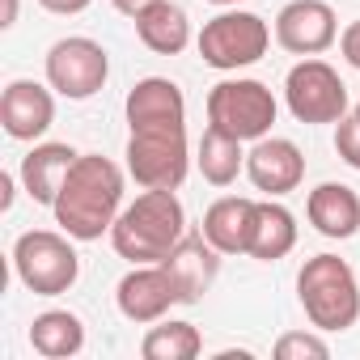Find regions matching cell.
<instances>
[{
    "label": "cell",
    "instance_id": "1",
    "mask_svg": "<svg viewBox=\"0 0 360 360\" xmlns=\"http://www.w3.org/2000/svg\"><path fill=\"white\" fill-rule=\"evenodd\" d=\"M123 208V169L102 153H81L51 204L56 225L72 242H98L115 229Z\"/></svg>",
    "mask_w": 360,
    "mask_h": 360
},
{
    "label": "cell",
    "instance_id": "2",
    "mask_svg": "<svg viewBox=\"0 0 360 360\" xmlns=\"http://www.w3.org/2000/svg\"><path fill=\"white\" fill-rule=\"evenodd\" d=\"M187 238V217L174 191H144L127 204L110 229V246L127 263H161Z\"/></svg>",
    "mask_w": 360,
    "mask_h": 360
},
{
    "label": "cell",
    "instance_id": "3",
    "mask_svg": "<svg viewBox=\"0 0 360 360\" xmlns=\"http://www.w3.org/2000/svg\"><path fill=\"white\" fill-rule=\"evenodd\" d=\"M297 297L318 330H347L360 318V284L339 255L305 259V267L297 271Z\"/></svg>",
    "mask_w": 360,
    "mask_h": 360
},
{
    "label": "cell",
    "instance_id": "4",
    "mask_svg": "<svg viewBox=\"0 0 360 360\" xmlns=\"http://www.w3.org/2000/svg\"><path fill=\"white\" fill-rule=\"evenodd\" d=\"M127 174L144 191H178L191 169L187 153V123H157L136 127L127 140Z\"/></svg>",
    "mask_w": 360,
    "mask_h": 360
},
{
    "label": "cell",
    "instance_id": "5",
    "mask_svg": "<svg viewBox=\"0 0 360 360\" xmlns=\"http://www.w3.org/2000/svg\"><path fill=\"white\" fill-rule=\"evenodd\" d=\"M13 267H18V280L34 297H60L81 276V259H77L68 233H51V229L22 233L13 242Z\"/></svg>",
    "mask_w": 360,
    "mask_h": 360
},
{
    "label": "cell",
    "instance_id": "6",
    "mask_svg": "<svg viewBox=\"0 0 360 360\" xmlns=\"http://www.w3.org/2000/svg\"><path fill=\"white\" fill-rule=\"evenodd\" d=\"M267 43H271V30L259 13H246V9H233V13H221L212 22H204L200 30V56L208 68H221V72H238V68H250L267 56Z\"/></svg>",
    "mask_w": 360,
    "mask_h": 360
},
{
    "label": "cell",
    "instance_id": "7",
    "mask_svg": "<svg viewBox=\"0 0 360 360\" xmlns=\"http://www.w3.org/2000/svg\"><path fill=\"white\" fill-rule=\"evenodd\" d=\"M208 123L246 140H263L276 123V98L263 81L238 77V81H221L208 94Z\"/></svg>",
    "mask_w": 360,
    "mask_h": 360
},
{
    "label": "cell",
    "instance_id": "8",
    "mask_svg": "<svg viewBox=\"0 0 360 360\" xmlns=\"http://www.w3.org/2000/svg\"><path fill=\"white\" fill-rule=\"evenodd\" d=\"M284 102L297 123H339L347 115V85L326 60H301L284 81Z\"/></svg>",
    "mask_w": 360,
    "mask_h": 360
},
{
    "label": "cell",
    "instance_id": "9",
    "mask_svg": "<svg viewBox=\"0 0 360 360\" xmlns=\"http://www.w3.org/2000/svg\"><path fill=\"white\" fill-rule=\"evenodd\" d=\"M110 77V60L102 51V43L94 39H60L51 51H47V85L60 94V98H72V102H85L94 98Z\"/></svg>",
    "mask_w": 360,
    "mask_h": 360
},
{
    "label": "cell",
    "instance_id": "10",
    "mask_svg": "<svg viewBox=\"0 0 360 360\" xmlns=\"http://www.w3.org/2000/svg\"><path fill=\"white\" fill-rule=\"evenodd\" d=\"M339 39V22L326 0H288L276 13V43L292 56H322Z\"/></svg>",
    "mask_w": 360,
    "mask_h": 360
},
{
    "label": "cell",
    "instance_id": "11",
    "mask_svg": "<svg viewBox=\"0 0 360 360\" xmlns=\"http://www.w3.org/2000/svg\"><path fill=\"white\" fill-rule=\"evenodd\" d=\"M115 301H119V314L127 322L148 326V322H161L169 314V305H178V288H174V280L161 263H136L119 280Z\"/></svg>",
    "mask_w": 360,
    "mask_h": 360
},
{
    "label": "cell",
    "instance_id": "12",
    "mask_svg": "<svg viewBox=\"0 0 360 360\" xmlns=\"http://www.w3.org/2000/svg\"><path fill=\"white\" fill-rule=\"evenodd\" d=\"M246 174H250V183H255L263 195L280 200V195H288V191L301 187V178H305V157H301V148H297L292 140H284V136H263V140H255V148L246 153Z\"/></svg>",
    "mask_w": 360,
    "mask_h": 360
},
{
    "label": "cell",
    "instance_id": "13",
    "mask_svg": "<svg viewBox=\"0 0 360 360\" xmlns=\"http://www.w3.org/2000/svg\"><path fill=\"white\" fill-rule=\"evenodd\" d=\"M161 267L169 271V280H174V288H178V305H195V301H204V292L217 284V271H221V250L200 233H187L183 242H178L165 259H161Z\"/></svg>",
    "mask_w": 360,
    "mask_h": 360
},
{
    "label": "cell",
    "instance_id": "14",
    "mask_svg": "<svg viewBox=\"0 0 360 360\" xmlns=\"http://www.w3.org/2000/svg\"><path fill=\"white\" fill-rule=\"evenodd\" d=\"M0 123L13 140H39L56 123V98L39 81H9L0 98Z\"/></svg>",
    "mask_w": 360,
    "mask_h": 360
},
{
    "label": "cell",
    "instance_id": "15",
    "mask_svg": "<svg viewBox=\"0 0 360 360\" xmlns=\"http://www.w3.org/2000/svg\"><path fill=\"white\" fill-rule=\"evenodd\" d=\"M123 110H127V127L131 131L136 127H157V123H187V98L165 77L136 81L127 102H123Z\"/></svg>",
    "mask_w": 360,
    "mask_h": 360
},
{
    "label": "cell",
    "instance_id": "16",
    "mask_svg": "<svg viewBox=\"0 0 360 360\" xmlns=\"http://www.w3.org/2000/svg\"><path fill=\"white\" fill-rule=\"evenodd\" d=\"M77 157H81V153H77L72 144H34V148L22 157V169H18L26 195H30L34 204H47V208H51Z\"/></svg>",
    "mask_w": 360,
    "mask_h": 360
},
{
    "label": "cell",
    "instance_id": "17",
    "mask_svg": "<svg viewBox=\"0 0 360 360\" xmlns=\"http://www.w3.org/2000/svg\"><path fill=\"white\" fill-rule=\"evenodd\" d=\"M305 217L309 225L322 233V238H335V242H347L356 229H360V195L343 183H322L309 191L305 200Z\"/></svg>",
    "mask_w": 360,
    "mask_h": 360
},
{
    "label": "cell",
    "instance_id": "18",
    "mask_svg": "<svg viewBox=\"0 0 360 360\" xmlns=\"http://www.w3.org/2000/svg\"><path fill=\"white\" fill-rule=\"evenodd\" d=\"M255 200L246 195H225L204 212V238L221 250V255H246L250 250V233H255Z\"/></svg>",
    "mask_w": 360,
    "mask_h": 360
},
{
    "label": "cell",
    "instance_id": "19",
    "mask_svg": "<svg viewBox=\"0 0 360 360\" xmlns=\"http://www.w3.org/2000/svg\"><path fill=\"white\" fill-rule=\"evenodd\" d=\"M297 246V217L284 208V204H276L271 195L255 208V233H250V259H259V263H276V259H284L288 250Z\"/></svg>",
    "mask_w": 360,
    "mask_h": 360
},
{
    "label": "cell",
    "instance_id": "20",
    "mask_svg": "<svg viewBox=\"0 0 360 360\" xmlns=\"http://www.w3.org/2000/svg\"><path fill=\"white\" fill-rule=\"evenodd\" d=\"M131 22H136L140 43H144L148 51H157V56H178V51L191 43V22H187L183 5H174V0H161V5L144 9V13L131 18Z\"/></svg>",
    "mask_w": 360,
    "mask_h": 360
},
{
    "label": "cell",
    "instance_id": "21",
    "mask_svg": "<svg viewBox=\"0 0 360 360\" xmlns=\"http://www.w3.org/2000/svg\"><path fill=\"white\" fill-rule=\"evenodd\" d=\"M30 347L47 360H68L85 347V322L68 309H47L30 322Z\"/></svg>",
    "mask_w": 360,
    "mask_h": 360
},
{
    "label": "cell",
    "instance_id": "22",
    "mask_svg": "<svg viewBox=\"0 0 360 360\" xmlns=\"http://www.w3.org/2000/svg\"><path fill=\"white\" fill-rule=\"evenodd\" d=\"M195 161H200L204 183H212V187L238 183V174L246 169L242 140L229 136V131H221V127H212V123H208V131H204V140H200V157H195Z\"/></svg>",
    "mask_w": 360,
    "mask_h": 360
},
{
    "label": "cell",
    "instance_id": "23",
    "mask_svg": "<svg viewBox=\"0 0 360 360\" xmlns=\"http://www.w3.org/2000/svg\"><path fill=\"white\" fill-rule=\"evenodd\" d=\"M200 352H204V339L191 322H157L140 339L144 360H195Z\"/></svg>",
    "mask_w": 360,
    "mask_h": 360
},
{
    "label": "cell",
    "instance_id": "24",
    "mask_svg": "<svg viewBox=\"0 0 360 360\" xmlns=\"http://www.w3.org/2000/svg\"><path fill=\"white\" fill-rule=\"evenodd\" d=\"M330 347L322 335H309V330H288L276 339V360H326Z\"/></svg>",
    "mask_w": 360,
    "mask_h": 360
},
{
    "label": "cell",
    "instance_id": "25",
    "mask_svg": "<svg viewBox=\"0 0 360 360\" xmlns=\"http://www.w3.org/2000/svg\"><path fill=\"white\" fill-rule=\"evenodd\" d=\"M335 153H339L352 169H360V119H356V115H343V119L335 123Z\"/></svg>",
    "mask_w": 360,
    "mask_h": 360
},
{
    "label": "cell",
    "instance_id": "26",
    "mask_svg": "<svg viewBox=\"0 0 360 360\" xmlns=\"http://www.w3.org/2000/svg\"><path fill=\"white\" fill-rule=\"evenodd\" d=\"M339 51H343V60L360 72V22H352V26L339 34Z\"/></svg>",
    "mask_w": 360,
    "mask_h": 360
},
{
    "label": "cell",
    "instance_id": "27",
    "mask_svg": "<svg viewBox=\"0 0 360 360\" xmlns=\"http://www.w3.org/2000/svg\"><path fill=\"white\" fill-rule=\"evenodd\" d=\"M39 5L47 13H60V18H72V13H85L89 9V0H39Z\"/></svg>",
    "mask_w": 360,
    "mask_h": 360
},
{
    "label": "cell",
    "instance_id": "28",
    "mask_svg": "<svg viewBox=\"0 0 360 360\" xmlns=\"http://www.w3.org/2000/svg\"><path fill=\"white\" fill-rule=\"evenodd\" d=\"M153 5H161V0H115V9L119 13H127V18H140L144 9H153Z\"/></svg>",
    "mask_w": 360,
    "mask_h": 360
},
{
    "label": "cell",
    "instance_id": "29",
    "mask_svg": "<svg viewBox=\"0 0 360 360\" xmlns=\"http://www.w3.org/2000/svg\"><path fill=\"white\" fill-rule=\"evenodd\" d=\"M0 208H13V174H5V178H0Z\"/></svg>",
    "mask_w": 360,
    "mask_h": 360
},
{
    "label": "cell",
    "instance_id": "30",
    "mask_svg": "<svg viewBox=\"0 0 360 360\" xmlns=\"http://www.w3.org/2000/svg\"><path fill=\"white\" fill-rule=\"evenodd\" d=\"M13 22H18V0H5V18H0V26H5V30H9Z\"/></svg>",
    "mask_w": 360,
    "mask_h": 360
},
{
    "label": "cell",
    "instance_id": "31",
    "mask_svg": "<svg viewBox=\"0 0 360 360\" xmlns=\"http://www.w3.org/2000/svg\"><path fill=\"white\" fill-rule=\"evenodd\" d=\"M208 5H238V0H208Z\"/></svg>",
    "mask_w": 360,
    "mask_h": 360
},
{
    "label": "cell",
    "instance_id": "32",
    "mask_svg": "<svg viewBox=\"0 0 360 360\" xmlns=\"http://www.w3.org/2000/svg\"><path fill=\"white\" fill-rule=\"evenodd\" d=\"M352 115H356V119H360V102H356V110H352Z\"/></svg>",
    "mask_w": 360,
    "mask_h": 360
}]
</instances>
